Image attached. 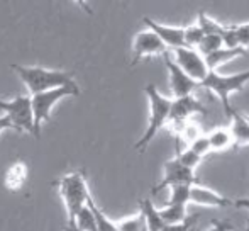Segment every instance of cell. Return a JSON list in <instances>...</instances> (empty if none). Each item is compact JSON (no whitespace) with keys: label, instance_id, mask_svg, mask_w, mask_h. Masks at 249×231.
Masks as SVG:
<instances>
[{"label":"cell","instance_id":"33","mask_svg":"<svg viewBox=\"0 0 249 231\" xmlns=\"http://www.w3.org/2000/svg\"><path fill=\"white\" fill-rule=\"evenodd\" d=\"M232 206L249 211V199H237V201H232Z\"/></svg>","mask_w":249,"mask_h":231},{"label":"cell","instance_id":"13","mask_svg":"<svg viewBox=\"0 0 249 231\" xmlns=\"http://www.w3.org/2000/svg\"><path fill=\"white\" fill-rule=\"evenodd\" d=\"M200 206H212V208H229L232 206V201L224 195L217 194L215 191L209 187H203V185H192L190 187V201Z\"/></svg>","mask_w":249,"mask_h":231},{"label":"cell","instance_id":"34","mask_svg":"<svg viewBox=\"0 0 249 231\" xmlns=\"http://www.w3.org/2000/svg\"><path fill=\"white\" fill-rule=\"evenodd\" d=\"M63 231H75V230H73V228H71V226H70V225H68V226H65V230H63Z\"/></svg>","mask_w":249,"mask_h":231},{"label":"cell","instance_id":"14","mask_svg":"<svg viewBox=\"0 0 249 231\" xmlns=\"http://www.w3.org/2000/svg\"><path fill=\"white\" fill-rule=\"evenodd\" d=\"M227 117H231L229 133L232 136V145L236 146H248L249 145V121L244 114L232 109Z\"/></svg>","mask_w":249,"mask_h":231},{"label":"cell","instance_id":"31","mask_svg":"<svg viewBox=\"0 0 249 231\" xmlns=\"http://www.w3.org/2000/svg\"><path fill=\"white\" fill-rule=\"evenodd\" d=\"M207 231H232V226L227 221H212V226Z\"/></svg>","mask_w":249,"mask_h":231},{"label":"cell","instance_id":"26","mask_svg":"<svg viewBox=\"0 0 249 231\" xmlns=\"http://www.w3.org/2000/svg\"><path fill=\"white\" fill-rule=\"evenodd\" d=\"M185 33V46L192 48V50H197V46L202 41V38L205 36L203 31L198 27V24H194V26H188L187 29H183Z\"/></svg>","mask_w":249,"mask_h":231},{"label":"cell","instance_id":"20","mask_svg":"<svg viewBox=\"0 0 249 231\" xmlns=\"http://www.w3.org/2000/svg\"><path fill=\"white\" fill-rule=\"evenodd\" d=\"M87 208L92 211L93 214V219H95V225H97V231H117V226H115L114 221H110V219L107 218V216L104 214V211L97 206L95 199L90 195L89 199H87Z\"/></svg>","mask_w":249,"mask_h":231},{"label":"cell","instance_id":"7","mask_svg":"<svg viewBox=\"0 0 249 231\" xmlns=\"http://www.w3.org/2000/svg\"><path fill=\"white\" fill-rule=\"evenodd\" d=\"M195 114H207V109L194 96L171 100L168 121L171 122V128L175 131V138H180L181 131H183L185 124H187V119Z\"/></svg>","mask_w":249,"mask_h":231},{"label":"cell","instance_id":"29","mask_svg":"<svg viewBox=\"0 0 249 231\" xmlns=\"http://www.w3.org/2000/svg\"><path fill=\"white\" fill-rule=\"evenodd\" d=\"M200 219V214H192L187 216L183 223L180 225H171V226H164L161 231H195V226H197Z\"/></svg>","mask_w":249,"mask_h":231},{"label":"cell","instance_id":"28","mask_svg":"<svg viewBox=\"0 0 249 231\" xmlns=\"http://www.w3.org/2000/svg\"><path fill=\"white\" fill-rule=\"evenodd\" d=\"M187 148H190L195 155L200 156V158H203L205 155H209L210 145H209V139H207V135H200L198 138H195L192 143H188Z\"/></svg>","mask_w":249,"mask_h":231},{"label":"cell","instance_id":"35","mask_svg":"<svg viewBox=\"0 0 249 231\" xmlns=\"http://www.w3.org/2000/svg\"><path fill=\"white\" fill-rule=\"evenodd\" d=\"M248 230H249V219H248Z\"/></svg>","mask_w":249,"mask_h":231},{"label":"cell","instance_id":"11","mask_svg":"<svg viewBox=\"0 0 249 231\" xmlns=\"http://www.w3.org/2000/svg\"><path fill=\"white\" fill-rule=\"evenodd\" d=\"M164 63H166L168 75H170V89L173 92L175 99H181V97H188L198 89V82L192 80L177 63L171 59L170 53L164 55Z\"/></svg>","mask_w":249,"mask_h":231},{"label":"cell","instance_id":"38","mask_svg":"<svg viewBox=\"0 0 249 231\" xmlns=\"http://www.w3.org/2000/svg\"><path fill=\"white\" fill-rule=\"evenodd\" d=\"M246 231H249V230H246Z\"/></svg>","mask_w":249,"mask_h":231},{"label":"cell","instance_id":"6","mask_svg":"<svg viewBox=\"0 0 249 231\" xmlns=\"http://www.w3.org/2000/svg\"><path fill=\"white\" fill-rule=\"evenodd\" d=\"M0 111L12 122L16 131L33 135V111H31L29 97L20 96L12 100L0 99Z\"/></svg>","mask_w":249,"mask_h":231},{"label":"cell","instance_id":"10","mask_svg":"<svg viewBox=\"0 0 249 231\" xmlns=\"http://www.w3.org/2000/svg\"><path fill=\"white\" fill-rule=\"evenodd\" d=\"M175 59L173 61L190 77L195 82H202L203 78L209 73V68L205 65V59L197 50H192V48H178L173 51Z\"/></svg>","mask_w":249,"mask_h":231},{"label":"cell","instance_id":"9","mask_svg":"<svg viewBox=\"0 0 249 231\" xmlns=\"http://www.w3.org/2000/svg\"><path fill=\"white\" fill-rule=\"evenodd\" d=\"M168 53L166 46L161 43V39L153 33V31L146 29L136 34L134 44H132V59L131 65H138L139 61H142L144 58L149 57H164Z\"/></svg>","mask_w":249,"mask_h":231},{"label":"cell","instance_id":"32","mask_svg":"<svg viewBox=\"0 0 249 231\" xmlns=\"http://www.w3.org/2000/svg\"><path fill=\"white\" fill-rule=\"evenodd\" d=\"M5 129H14V126L5 116H0V135H2V131H5Z\"/></svg>","mask_w":249,"mask_h":231},{"label":"cell","instance_id":"2","mask_svg":"<svg viewBox=\"0 0 249 231\" xmlns=\"http://www.w3.org/2000/svg\"><path fill=\"white\" fill-rule=\"evenodd\" d=\"M68 96H80V87L75 83L65 87H58V89L46 90V92H39L31 96V111H33V135L39 138L41 128L44 122L51 119V111L58 100L65 99Z\"/></svg>","mask_w":249,"mask_h":231},{"label":"cell","instance_id":"16","mask_svg":"<svg viewBox=\"0 0 249 231\" xmlns=\"http://www.w3.org/2000/svg\"><path fill=\"white\" fill-rule=\"evenodd\" d=\"M244 53H246V50H243V48H234V50L220 48V50L207 55L203 59H205V65H207V68H209V72H215L217 66H220L222 63L229 61V59H232L236 57H241V55H244Z\"/></svg>","mask_w":249,"mask_h":231},{"label":"cell","instance_id":"1","mask_svg":"<svg viewBox=\"0 0 249 231\" xmlns=\"http://www.w3.org/2000/svg\"><path fill=\"white\" fill-rule=\"evenodd\" d=\"M10 68L19 75V78L24 82L26 89L31 96L46 90L58 89V87L71 85L75 83L73 72H61V70H48L41 66H22V65H10Z\"/></svg>","mask_w":249,"mask_h":231},{"label":"cell","instance_id":"15","mask_svg":"<svg viewBox=\"0 0 249 231\" xmlns=\"http://www.w3.org/2000/svg\"><path fill=\"white\" fill-rule=\"evenodd\" d=\"M139 208H141V216L144 219L146 231H161L164 228V223L160 216V209L153 204L151 199H141L139 201Z\"/></svg>","mask_w":249,"mask_h":231},{"label":"cell","instance_id":"24","mask_svg":"<svg viewBox=\"0 0 249 231\" xmlns=\"http://www.w3.org/2000/svg\"><path fill=\"white\" fill-rule=\"evenodd\" d=\"M198 27L203 31V34H217V36H222L224 26L219 24L217 20L210 19L205 12H198Z\"/></svg>","mask_w":249,"mask_h":231},{"label":"cell","instance_id":"23","mask_svg":"<svg viewBox=\"0 0 249 231\" xmlns=\"http://www.w3.org/2000/svg\"><path fill=\"white\" fill-rule=\"evenodd\" d=\"M220 48H224L222 38L217 36V34H205V36L202 38V41H200V44L197 46V51L205 58L207 55L213 53V51L220 50Z\"/></svg>","mask_w":249,"mask_h":231},{"label":"cell","instance_id":"18","mask_svg":"<svg viewBox=\"0 0 249 231\" xmlns=\"http://www.w3.org/2000/svg\"><path fill=\"white\" fill-rule=\"evenodd\" d=\"M207 139H209V145L212 152H222V150H227V148H231V146H234L232 136H231L227 128L213 129L210 135H207Z\"/></svg>","mask_w":249,"mask_h":231},{"label":"cell","instance_id":"8","mask_svg":"<svg viewBox=\"0 0 249 231\" xmlns=\"http://www.w3.org/2000/svg\"><path fill=\"white\" fill-rule=\"evenodd\" d=\"M198 178L195 175V170H190L183 167L177 158H171L164 163V177L158 185L153 187V194H158L163 189L173 187V185H197Z\"/></svg>","mask_w":249,"mask_h":231},{"label":"cell","instance_id":"19","mask_svg":"<svg viewBox=\"0 0 249 231\" xmlns=\"http://www.w3.org/2000/svg\"><path fill=\"white\" fill-rule=\"evenodd\" d=\"M160 216L166 226L180 225L187 218V206L181 204H166L164 209H160Z\"/></svg>","mask_w":249,"mask_h":231},{"label":"cell","instance_id":"21","mask_svg":"<svg viewBox=\"0 0 249 231\" xmlns=\"http://www.w3.org/2000/svg\"><path fill=\"white\" fill-rule=\"evenodd\" d=\"M70 226H73L76 231H97V225H95V219H93V214L89 208H82L76 216L68 223Z\"/></svg>","mask_w":249,"mask_h":231},{"label":"cell","instance_id":"5","mask_svg":"<svg viewBox=\"0 0 249 231\" xmlns=\"http://www.w3.org/2000/svg\"><path fill=\"white\" fill-rule=\"evenodd\" d=\"M249 82V70L248 72H241L236 73V75H219L217 72H209L207 77L198 83L202 89H207L210 92H213L220 100H222L224 111H226V116H229V113L232 111L229 104V97L232 92L236 90H241L244 85Z\"/></svg>","mask_w":249,"mask_h":231},{"label":"cell","instance_id":"3","mask_svg":"<svg viewBox=\"0 0 249 231\" xmlns=\"http://www.w3.org/2000/svg\"><path fill=\"white\" fill-rule=\"evenodd\" d=\"M146 96H148L149 100V124L148 129L144 131V135L138 139V143L134 146L141 153L146 152V148H148L149 143L154 139V136L158 135V131L168 122V116H170V107H171V99L161 96L153 83L146 85Z\"/></svg>","mask_w":249,"mask_h":231},{"label":"cell","instance_id":"25","mask_svg":"<svg viewBox=\"0 0 249 231\" xmlns=\"http://www.w3.org/2000/svg\"><path fill=\"white\" fill-rule=\"evenodd\" d=\"M190 187L192 185H173L170 192V201L168 204H181L187 206V202L190 201Z\"/></svg>","mask_w":249,"mask_h":231},{"label":"cell","instance_id":"4","mask_svg":"<svg viewBox=\"0 0 249 231\" xmlns=\"http://www.w3.org/2000/svg\"><path fill=\"white\" fill-rule=\"evenodd\" d=\"M59 195L65 202L66 212H68V223L76 216V212L87 206V199L90 197L89 184L83 170L68 173L58 180Z\"/></svg>","mask_w":249,"mask_h":231},{"label":"cell","instance_id":"36","mask_svg":"<svg viewBox=\"0 0 249 231\" xmlns=\"http://www.w3.org/2000/svg\"><path fill=\"white\" fill-rule=\"evenodd\" d=\"M246 117H248V116H246ZM248 121H249V117H248Z\"/></svg>","mask_w":249,"mask_h":231},{"label":"cell","instance_id":"12","mask_svg":"<svg viewBox=\"0 0 249 231\" xmlns=\"http://www.w3.org/2000/svg\"><path fill=\"white\" fill-rule=\"evenodd\" d=\"M142 22L146 24L149 31H153L161 43L166 46V50H178V48H187L185 46V33L183 27H173V26H164V24H158L151 17H142Z\"/></svg>","mask_w":249,"mask_h":231},{"label":"cell","instance_id":"22","mask_svg":"<svg viewBox=\"0 0 249 231\" xmlns=\"http://www.w3.org/2000/svg\"><path fill=\"white\" fill-rule=\"evenodd\" d=\"M175 145H177L175 146V148H177V156H175V158H177L183 167H187V169H190V170L197 169L198 163L202 162V158H200L198 155H195L190 148H181L177 141H175Z\"/></svg>","mask_w":249,"mask_h":231},{"label":"cell","instance_id":"27","mask_svg":"<svg viewBox=\"0 0 249 231\" xmlns=\"http://www.w3.org/2000/svg\"><path fill=\"white\" fill-rule=\"evenodd\" d=\"M117 226V231H146V226H144V219H142L141 212L132 218H127L121 223H115Z\"/></svg>","mask_w":249,"mask_h":231},{"label":"cell","instance_id":"17","mask_svg":"<svg viewBox=\"0 0 249 231\" xmlns=\"http://www.w3.org/2000/svg\"><path fill=\"white\" fill-rule=\"evenodd\" d=\"M27 180V167L24 162H17L7 170L5 175V185L10 191H19Z\"/></svg>","mask_w":249,"mask_h":231},{"label":"cell","instance_id":"37","mask_svg":"<svg viewBox=\"0 0 249 231\" xmlns=\"http://www.w3.org/2000/svg\"><path fill=\"white\" fill-rule=\"evenodd\" d=\"M71 228H73V226H71ZM73 230H75V228H73ZM75 231H76V230H75Z\"/></svg>","mask_w":249,"mask_h":231},{"label":"cell","instance_id":"30","mask_svg":"<svg viewBox=\"0 0 249 231\" xmlns=\"http://www.w3.org/2000/svg\"><path fill=\"white\" fill-rule=\"evenodd\" d=\"M236 38L237 46L248 50L249 48V22L248 24H236Z\"/></svg>","mask_w":249,"mask_h":231}]
</instances>
